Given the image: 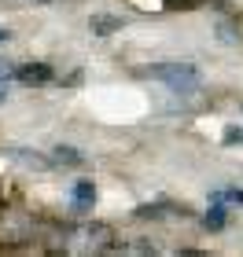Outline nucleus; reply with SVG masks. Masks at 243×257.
I'll return each instance as SVG.
<instances>
[{
	"mask_svg": "<svg viewBox=\"0 0 243 257\" xmlns=\"http://www.w3.org/2000/svg\"><path fill=\"white\" fill-rule=\"evenodd\" d=\"M147 74H151L155 81H162L170 92H184V96L199 92V85H203V74L192 63H158V66L147 70Z\"/></svg>",
	"mask_w": 243,
	"mask_h": 257,
	"instance_id": "obj_1",
	"label": "nucleus"
},
{
	"mask_svg": "<svg viewBox=\"0 0 243 257\" xmlns=\"http://www.w3.org/2000/svg\"><path fill=\"white\" fill-rule=\"evenodd\" d=\"M122 26H125V22L118 15H92L89 19V30L96 33V37H111V33H118Z\"/></svg>",
	"mask_w": 243,
	"mask_h": 257,
	"instance_id": "obj_3",
	"label": "nucleus"
},
{
	"mask_svg": "<svg viewBox=\"0 0 243 257\" xmlns=\"http://www.w3.org/2000/svg\"><path fill=\"white\" fill-rule=\"evenodd\" d=\"M111 246V228L107 224H81L77 231H70L66 250L70 253H100Z\"/></svg>",
	"mask_w": 243,
	"mask_h": 257,
	"instance_id": "obj_2",
	"label": "nucleus"
},
{
	"mask_svg": "<svg viewBox=\"0 0 243 257\" xmlns=\"http://www.w3.org/2000/svg\"><path fill=\"white\" fill-rule=\"evenodd\" d=\"M41 4H48V0H41Z\"/></svg>",
	"mask_w": 243,
	"mask_h": 257,
	"instance_id": "obj_14",
	"label": "nucleus"
},
{
	"mask_svg": "<svg viewBox=\"0 0 243 257\" xmlns=\"http://www.w3.org/2000/svg\"><path fill=\"white\" fill-rule=\"evenodd\" d=\"M19 81H22V85H44V81H52V66H44V63L22 66L19 70Z\"/></svg>",
	"mask_w": 243,
	"mask_h": 257,
	"instance_id": "obj_4",
	"label": "nucleus"
},
{
	"mask_svg": "<svg viewBox=\"0 0 243 257\" xmlns=\"http://www.w3.org/2000/svg\"><path fill=\"white\" fill-rule=\"evenodd\" d=\"M217 198H232V202H243V191L239 188H228V191H214Z\"/></svg>",
	"mask_w": 243,
	"mask_h": 257,
	"instance_id": "obj_10",
	"label": "nucleus"
},
{
	"mask_svg": "<svg viewBox=\"0 0 243 257\" xmlns=\"http://www.w3.org/2000/svg\"><path fill=\"white\" fill-rule=\"evenodd\" d=\"M0 41H8V30H0Z\"/></svg>",
	"mask_w": 243,
	"mask_h": 257,
	"instance_id": "obj_13",
	"label": "nucleus"
},
{
	"mask_svg": "<svg viewBox=\"0 0 243 257\" xmlns=\"http://www.w3.org/2000/svg\"><path fill=\"white\" fill-rule=\"evenodd\" d=\"M70 198H74V209H89V206H92V198H96V188H92V180H77V184H74V191H70Z\"/></svg>",
	"mask_w": 243,
	"mask_h": 257,
	"instance_id": "obj_5",
	"label": "nucleus"
},
{
	"mask_svg": "<svg viewBox=\"0 0 243 257\" xmlns=\"http://www.w3.org/2000/svg\"><path fill=\"white\" fill-rule=\"evenodd\" d=\"M225 144H239L243 147V125H228L225 128Z\"/></svg>",
	"mask_w": 243,
	"mask_h": 257,
	"instance_id": "obj_9",
	"label": "nucleus"
},
{
	"mask_svg": "<svg viewBox=\"0 0 243 257\" xmlns=\"http://www.w3.org/2000/svg\"><path fill=\"white\" fill-rule=\"evenodd\" d=\"M8 77H11V66H8V63H0V81H8Z\"/></svg>",
	"mask_w": 243,
	"mask_h": 257,
	"instance_id": "obj_11",
	"label": "nucleus"
},
{
	"mask_svg": "<svg viewBox=\"0 0 243 257\" xmlns=\"http://www.w3.org/2000/svg\"><path fill=\"white\" fill-rule=\"evenodd\" d=\"M4 96H8V88H4V85H0V103H4Z\"/></svg>",
	"mask_w": 243,
	"mask_h": 257,
	"instance_id": "obj_12",
	"label": "nucleus"
},
{
	"mask_svg": "<svg viewBox=\"0 0 243 257\" xmlns=\"http://www.w3.org/2000/svg\"><path fill=\"white\" fill-rule=\"evenodd\" d=\"M118 253H155L151 242H122V246H114Z\"/></svg>",
	"mask_w": 243,
	"mask_h": 257,
	"instance_id": "obj_8",
	"label": "nucleus"
},
{
	"mask_svg": "<svg viewBox=\"0 0 243 257\" xmlns=\"http://www.w3.org/2000/svg\"><path fill=\"white\" fill-rule=\"evenodd\" d=\"M206 224H210V228H221V224H225V206H221V198H217V195H214L210 213H206Z\"/></svg>",
	"mask_w": 243,
	"mask_h": 257,
	"instance_id": "obj_7",
	"label": "nucleus"
},
{
	"mask_svg": "<svg viewBox=\"0 0 243 257\" xmlns=\"http://www.w3.org/2000/svg\"><path fill=\"white\" fill-rule=\"evenodd\" d=\"M52 162H55V166H81V155L74 147H55L52 151Z\"/></svg>",
	"mask_w": 243,
	"mask_h": 257,
	"instance_id": "obj_6",
	"label": "nucleus"
}]
</instances>
